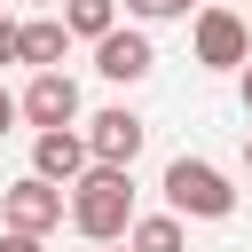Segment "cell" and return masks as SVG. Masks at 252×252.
Segmentation results:
<instances>
[{
	"label": "cell",
	"mask_w": 252,
	"mask_h": 252,
	"mask_svg": "<svg viewBox=\"0 0 252 252\" xmlns=\"http://www.w3.org/2000/svg\"><path fill=\"white\" fill-rule=\"evenodd\" d=\"M71 228L87 244H126V228H134V165H87L71 181Z\"/></svg>",
	"instance_id": "obj_1"
},
{
	"label": "cell",
	"mask_w": 252,
	"mask_h": 252,
	"mask_svg": "<svg viewBox=\"0 0 252 252\" xmlns=\"http://www.w3.org/2000/svg\"><path fill=\"white\" fill-rule=\"evenodd\" d=\"M165 205L181 220H228L236 213V189H228V173L213 158H173L165 165Z\"/></svg>",
	"instance_id": "obj_2"
},
{
	"label": "cell",
	"mask_w": 252,
	"mask_h": 252,
	"mask_svg": "<svg viewBox=\"0 0 252 252\" xmlns=\"http://www.w3.org/2000/svg\"><path fill=\"white\" fill-rule=\"evenodd\" d=\"M189 55H197L205 71H244V63H252V32H244V16H236L228 0L197 8V16H189Z\"/></svg>",
	"instance_id": "obj_3"
},
{
	"label": "cell",
	"mask_w": 252,
	"mask_h": 252,
	"mask_svg": "<svg viewBox=\"0 0 252 252\" xmlns=\"http://www.w3.org/2000/svg\"><path fill=\"white\" fill-rule=\"evenodd\" d=\"M71 220V189L47 181V173H24L16 189H0V228H32V236H55Z\"/></svg>",
	"instance_id": "obj_4"
},
{
	"label": "cell",
	"mask_w": 252,
	"mask_h": 252,
	"mask_svg": "<svg viewBox=\"0 0 252 252\" xmlns=\"http://www.w3.org/2000/svg\"><path fill=\"white\" fill-rule=\"evenodd\" d=\"M94 71L102 79H118V87H134V79H150L158 71V47H150V24H118V32H102L94 39Z\"/></svg>",
	"instance_id": "obj_5"
},
{
	"label": "cell",
	"mask_w": 252,
	"mask_h": 252,
	"mask_svg": "<svg viewBox=\"0 0 252 252\" xmlns=\"http://www.w3.org/2000/svg\"><path fill=\"white\" fill-rule=\"evenodd\" d=\"M16 102H24V126H32V134L79 126V79H71V71H32V87H24Z\"/></svg>",
	"instance_id": "obj_6"
},
{
	"label": "cell",
	"mask_w": 252,
	"mask_h": 252,
	"mask_svg": "<svg viewBox=\"0 0 252 252\" xmlns=\"http://www.w3.org/2000/svg\"><path fill=\"white\" fill-rule=\"evenodd\" d=\"M142 142H150V126H142L126 102H110V110H94V118H87V150H94V165H134V158H142Z\"/></svg>",
	"instance_id": "obj_7"
},
{
	"label": "cell",
	"mask_w": 252,
	"mask_h": 252,
	"mask_svg": "<svg viewBox=\"0 0 252 252\" xmlns=\"http://www.w3.org/2000/svg\"><path fill=\"white\" fill-rule=\"evenodd\" d=\"M94 165V150H87V126H47V134H32V173H47V181H79Z\"/></svg>",
	"instance_id": "obj_8"
},
{
	"label": "cell",
	"mask_w": 252,
	"mask_h": 252,
	"mask_svg": "<svg viewBox=\"0 0 252 252\" xmlns=\"http://www.w3.org/2000/svg\"><path fill=\"white\" fill-rule=\"evenodd\" d=\"M63 47H71V24H63V8L24 24V63H32V71H55V63H63Z\"/></svg>",
	"instance_id": "obj_9"
},
{
	"label": "cell",
	"mask_w": 252,
	"mask_h": 252,
	"mask_svg": "<svg viewBox=\"0 0 252 252\" xmlns=\"http://www.w3.org/2000/svg\"><path fill=\"white\" fill-rule=\"evenodd\" d=\"M126 244H134V252H181L189 236H181V213L165 205V213H134V228H126Z\"/></svg>",
	"instance_id": "obj_10"
},
{
	"label": "cell",
	"mask_w": 252,
	"mask_h": 252,
	"mask_svg": "<svg viewBox=\"0 0 252 252\" xmlns=\"http://www.w3.org/2000/svg\"><path fill=\"white\" fill-rule=\"evenodd\" d=\"M118 8L126 0H63V24H71V39H102V32H118Z\"/></svg>",
	"instance_id": "obj_11"
},
{
	"label": "cell",
	"mask_w": 252,
	"mask_h": 252,
	"mask_svg": "<svg viewBox=\"0 0 252 252\" xmlns=\"http://www.w3.org/2000/svg\"><path fill=\"white\" fill-rule=\"evenodd\" d=\"M126 16L134 24H173V16H189V0H126Z\"/></svg>",
	"instance_id": "obj_12"
},
{
	"label": "cell",
	"mask_w": 252,
	"mask_h": 252,
	"mask_svg": "<svg viewBox=\"0 0 252 252\" xmlns=\"http://www.w3.org/2000/svg\"><path fill=\"white\" fill-rule=\"evenodd\" d=\"M0 63H24V24L0 16Z\"/></svg>",
	"instance_id": "obj_13"
},
{
	"label": "cell",
	"mask_w": 252,
	"mask_h": 252,
	"mask_svg": "<svg viewBox=\"0 0 252 252\" xmlns=\"http://www.w3.org/2000/svg\"><path fill=\"white\" fill-rule=\"evenodd\" d=\"M0 252H47V236H32V228H0Z\"/></svg>",
	"instance_id": "obj_14"
},
{
	"label": "cell",
	"mask_w": 252,
	"mask_h": 252,
	"mask_svg": "<svg viewBox=\"0 0 252 252\" xmlns=\"http://www.w3.org/2000/svg\"><path fill=\"white\" fill-rule=\"evenodd\" d=\"M16 118H24V102H16V94H8V87H0V134H8V126H16Z\"/></svg>",
	"instance_id": "obj_15"
},
{
	"label": "cell",
	"mask_w": 252,
	"mask_h": 252,
	"mask_svg": "<svg viewBox=\"0 0 252 252\" xmlns=\"http://www.w3.org/2000/svg\"><path fill=\"white\" fill-rule=\"evenodd\" d=\"M236 94H244V110H252V63H244V71H236Z\"/></svg>",
	"instance_id": "obj_16"
},
{
	"label": "cell",
	"mask_w": 252,
	"mask_h": 252,
	"mask_svg": "<svg viewBox=\"0 0 252 252\" xmlns=\"http://www.w3.org/2000/svg\"><path fill=\"white\" fill-rule=\"evenodd\" d=\"M244 173H252V134H244Z\"/></svg>",
	"instance_id": "obj_17"
},
{
	"label": "cell",
	"mask_w": 252,
	"mask_h": 252,
	"mask_svg": "<svg viewBox=\"0 0 252 252\" xmlns=\"http://www.w3.org/2000/svg\"><path fill=\"white\" fill-rule=\"evenodd\" d=\"M94 252H134V244H94Z\"/></svg>",
	"instance_id": "obj_18"
},
{
	"label": "cell",
	"mask_w": 252,
	"mask_h": 252,
	"mask_svg": "<svg viewBox=\"0 0 252 252\" xmlns=\"http://www.w3.org/2000/svg\"><path fill=\"white\" fill-rule=\"evenodd\" d=\"M32 8H63V0H32Z\"/></svg>",
	"instance_id": "obj_19"
}]
</instances>
